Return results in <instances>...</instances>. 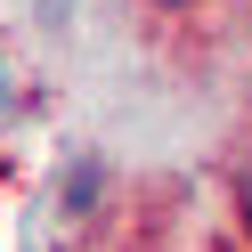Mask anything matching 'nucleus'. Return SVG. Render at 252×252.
Instances as JSON below:
<instances>
[{
  "label": "nucleus",
  "instance_id": "obj_1",
  "mask_svg": "<svg viewBox=\"0 0 252 252\" xmlns=\"http://www.w3.org/2000/svg\"><path fill=\"white\" fill-rule=\"evenodd\" d=\"M244 220H252V187H244Z\"/></svg>",
  "mask_w": 252,
  "mask_h": 252
},
{
  "label": "nucleus",
  "instance_id": "obj_2",
  "mask_svg": "<svg viewBox=\"0 0 252 252\" xmlns=\"http://www.w3.org/2000/svg\"><path fill=\"white\" fill-rule=\"evenodd\" d=\"M0 98H8V73H0Z\"/></svg>",
  "mask_w": 252,
  "mask_h": 252
}]
</instances>
